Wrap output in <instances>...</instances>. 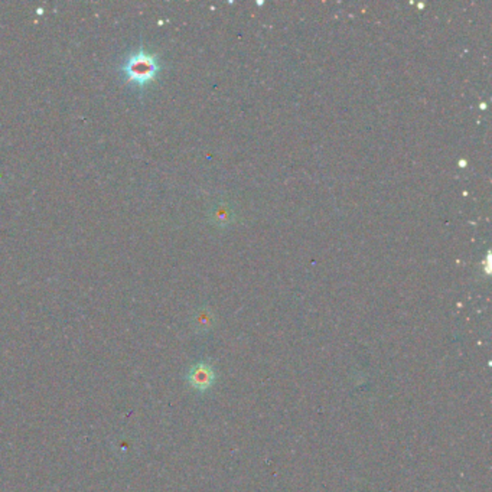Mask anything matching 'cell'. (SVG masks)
<instances>
[{"label": "cell", "mask_w": 492, "mask_h": 492, "mask_svg": "<svg viewBox=\"0 0 492 492\" xmlns=\"http://www.w3.org/2000/svg\"><path fill=\"white\" fill-rule=\"evenodd\" d=\"M159 70L161 65L156 55L146 51L143 48L132 53L122 65L124 78L136 87H144L151 84L159 74Z\"/></svg>", "instance_id": "1"}, {"label": "cell", "mask_w": 492, "mask_h": 492, "mask_svg": "<svg viewBox=\"0 0 492 492\" xmlns=\"http://www.w3.org/2000/svg\"><path fill=\"white\" fill-rule=\"evenodd\" d=\"M186 377L192 388L198 391H207L208 388L213 387L215 381V371L211 364L198 363L191 367Z\"/></svg>", "instance_id": "2"}]
</instances>
